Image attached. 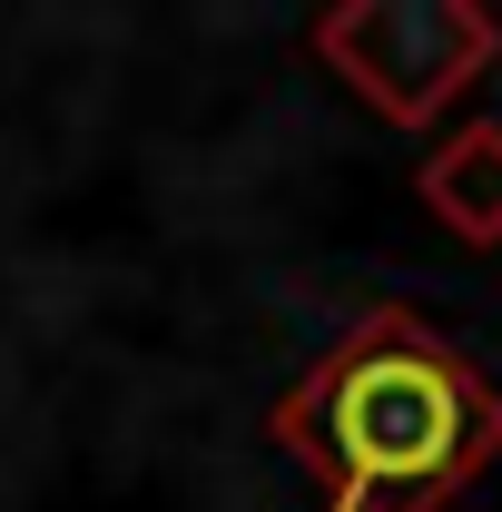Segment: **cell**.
<instances>
[{
    "mask_svg": "<svg viewBox=\"0 0 502 512\" xmlns=\"http://www.w3.org/2000/svg\"><path fill=\"white\" fill-rule=\"evenodd\" d=\"M266 434L335 493V512H434L502 444V394L424 316L375 306L315 355Z\"/></svg>",
    "mask_w": 502,
    "mask_h": 512,
    "instance_id": "cell-1",
    "label": "cell"
},
{
    "mask_svg": "<svg viewBox=\"0 0 502 512\" xmlns=\"http://www.w3.org/2000/svg\"><path fill=\"white\" fill-rule=\"evenodd\" d=\"M315 60L375 119L434 128L483 69L502 60V20L473 0H345L315 20Z\"/></svg>",
    "mask_w": 502,
    "mask_h": 512,
    "instance_id": "cell-2",
    "label": "cell"
},
{
    "mask_svg": "<svg viewBox=\"0 0 502 512\" xmlns=\"http://www.w3.org/2000/svg\"><path fill=\"white\" fill-rule=\"evenodd\" d=\"M414 197L434 207L463 247H502V119L453 128L434 158L414 168Z\"/></svg>",
    "mask_w": 502,
    "mask_h": 512,
    "instance_id": "cell-3",
    "label": "cell"
}]
</instances>
